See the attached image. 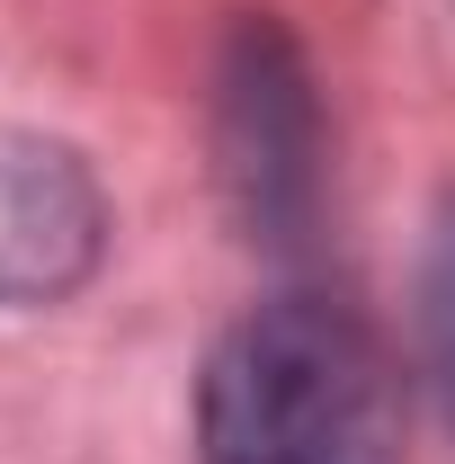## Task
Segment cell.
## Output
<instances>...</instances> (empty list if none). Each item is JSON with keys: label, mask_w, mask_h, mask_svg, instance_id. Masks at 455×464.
Segmentation results:
<instances>
[{"label": "cell", "mask_w": 455, "mask_h": 464, "mask_svg": "<svg viewBox=\"0 0 455 464\" xmlns=\"http://www.w3.org/2000/svg\"><path fill=\"white\" fill-rule=\"evenodd\" d=\"M197 438L206 464H393L402 375L348 304L277 295L215 340Z\"/></svg>", "instance_id": "obj_1"}, {"label": "cell", "mask_w": 455, "mask_h": 464, "mask_svg": "<svg viewBox=\"0 0 455 464\" xmlns=\"http://www.w3.org/2000/svg\"><path fill=\"white\" fill-rule=\"evenodd\" d=\"M108 206L72 143L0 125V304H54L99 268Z\"/></svg>", "instance_id": "obj_2"}, {"label": "cell", "mask_w": 455, "mask_h": 464, "mask_svg": "<svg viewBox=\"0 0 455 464\" xmlns=\"http://www.w3.org/2000/svg\"><path fill=\"white\" fill-rule=\"evenodd\" d=\"M224 90H232L241 152H250V161H232L250 179V215H295L313 188V99H304V72L277 27H241Z\"/></svg>", "instance_id": "obj_3"}, {"label": "cell", "mask_w": 455, "mask_h": 464, "mask_svg": "<svg viewBox=\"0 0 455 464\" xmlns=\"http://www.w3.org/2000/svg\"><path fill=\"white\" fill-rule=\"evenodd\" d=\"M420 357H429V384L455 420V206L429 232V259H420Z\"/></svg>", "instance_id": "obj_4"}]
</instances>
